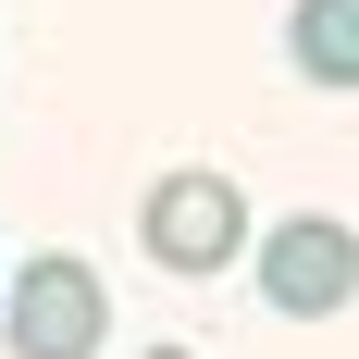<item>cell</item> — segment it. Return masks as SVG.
Returning a JSON list of instances; mask_svg holds the SVG:
<instances>
[{"instance_id": "6da1fadb", "label": "cell", "mask_w": 359, "mask_h": 359, "mask_svg": "<svg viewBox=\"0 0 359 359\" xmlns=\"http://www.w3.org/2000/svg\"><path fill=\"white\" fill-rule=\"evenodd\" d=\"M137 236H149V260L161 273H186V285H211V273H236L248 260V186L236 174H211V161H174V174L137 198Z\"/></svg>"}, {"instance_id": "7a4b0ae2", "label": "cell", "mask_w": 359, "mask_h": 359, "mask_svg": "<svg viewBox=\"0 0 359 359\" xmlns=\"http://www.w3.org/2000/svg\"><path fill=\"white\" fill-rule=\"evenodd\" d=\"M0 347H13V359H100V347H111V285H100V260L37 248L25 273L0 285Z\"/></svg>"}, {"instance_id": "3957f363", "label": "cell", "mask_w": 359, "mask_h": 359, "mask_svg": "<svg viewBox=\"0 0 359 359\" xmlns=\"http://www.w3.org/2000/svg\"><path fill=\"white\" fill-rule=\"evenodd\" d=\"M248 273H260V297H273L285 323H334V310L359 297V223L285 211V223H260V236H248Z\"/></svg>"}, {"instance_id": "277c9868", "label": "cell", "mask_w": 359, "mask_h": 359, "mask_svg": "<svg viewBox=\"0 0 359 359\" xmlns=\"http://www.w3.org/2000/svg\"><path fill=\"white\" fill-rule=\"evenodd\" d=\"M285 62L310 87H359V0H297L285 13Z\"/></svg>"}, {"instance_id": "5b68a950", "label": "cell", "mask_w": 359, "mask_h": 359, "mask_svg": "<svg viewBox=\"0 0 359 359\" xmlns=\"http://www.w3.org/2000/svg\"><path fill=\"white\" fill-rule=\"evenodd\" d=\"M149 359H186V347H149Z\"/></svg>"}]
</instances>
